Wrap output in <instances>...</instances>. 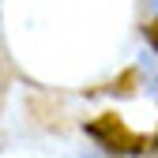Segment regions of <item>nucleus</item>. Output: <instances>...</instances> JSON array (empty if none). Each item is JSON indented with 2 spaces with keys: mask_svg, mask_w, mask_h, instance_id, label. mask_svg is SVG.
I'll return each instance as SVG.
<instances>
[{
  "mask_svg": "<svg viewBox=\"0 0 158 158\" xmlns=\"http://www.w3.org/2000/svg\"><path fill=\"white\" fill-rule=\"evenodd\" d=\"M87 135L98 139V147H106L109 154H143L147 151V139L135 135L124 121H117V117H98V121H90Z\"/></svg>",
  "mask_w": 158,
  "mask_h": 158,
  "instance_id": "obj_1",
  "label": "nucleus"
},
{
  "mask_svg": "<svg viewBox=\"0 0 158 158\" xmlns=\"http://www.w3.org/2000/svg\"><path fill=\"white\" fill-rule=\"evenodd\" d=\"M154 4H158V0H154Z\"/></svg>",
  "mask_w": 158,
  "mask_h": 158,
  "instance_id": "obj_4",
  "label": "nucleus"
},
{
  "mask_svg": "<svg viewBox=\"0 0 158 158\" xmlns=\"http://www.w3.org/2000/svg\"><path fill=\"white\" fill-rule=\"evenodd\" d=\"M147 42L158 49V19H154V23H147Z\"/></svg>",
  "mask_w": 158,
  "mask_h": 158,
  "instance_id": "obj_2",
  "label": "nucleus"
},
{
  "mask_svg": "<svg viewBox=\"0 0 158 158\" xmlns=\"http://www.w3.org/2000/svg\"><path fill=\"white\" fill-rule=\"evenodd\" d=\"M154 147H158V135H154Z\"/></svg>",
  "mask_w": 158,
  "mask_h": 158,
  "instance_id": "obj_3",
  "label": "nucleus"
}]
</instances>
